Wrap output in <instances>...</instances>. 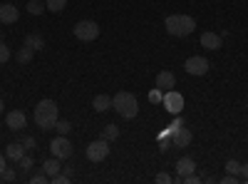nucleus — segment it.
<instances>
[{
    "mask_svg": "<svg viewBox=\"0 0 248 184\" xmlns=\"http://www.w3.org/2000/svg\"><path fill=\"white\" fill-rule=\"evenodd\" d=\"M50 152H52V157H57L62 162H65L67 157H72V142L67 139V134H57L50 142Z\"/></svg>",
    "mask_w": 248,
    "mask_h": 184,
    "instance_id": "nucleus-5",
    "label": "nucleus"
},
{
    "mask_svg": "<svg viewBox=\"0 0 248 184\" xmlns=\"http://www.w3.org/2000/svg\"><path fill=\"white\" fill-rule=\"evenodd\" d=\"M23 45H28L30 50H35V52H37V50H45V40L40 37L37 33H28V35H25V43H23Z\"/></svg>",
    "mask_w": 248,
    "mask_h": 184,
    "instance_id": "nucleus-18",
    "label": "nucleus"
},
{
    "mask_svg": "<svg viewBox=\"0 0 248 184\" xmlns=\"http://www.w3.org/2000/svg\"><path fill=\"white\" fill-rule=\"evenodd\" d=\"M17 17H20L17 5H13V3H3V5H0V23H3V25L17 23Z\"/></svg>",
    "mask_w": 248,
    "mask_h": 184,
    "instance_id": "nucleus-12",
    "label": "nucleus"
},
{
    "mask_svg": "<svg viewBox=\"0 0 248 184\" xmlns=\"http://www.w3.org/2000/svg\"><path fill=\"white\" fill-rule=\"evenodd\" d=\"M17 169H20V177H28V172L32 169V157H28V154H25L23 159L17 162Z\"/></svg>",
    "mask_w": 248,
    "mask_h": 184,
    "instance_id": "nucleus-23",
    "label": "nucleus"
},
{
    "mask_svg": "<svg viewBox=\"0 0 248 184\" xmlns=\"http://www.w3.org/2000/svg\"><path fill=\"white\" fill-rule=\"evenodd\" d=\"M13 57V52H10V48L5 45V43H0V65H5L8 60Z\"/></svg>",
    "mask_w": 248,
    "mask_h": 184,
    "instance_id": "nucleus-26",
    "label": "nucleus"
},
{
    "mask_svg": "<svg viewBox=\"0 0 248 184\" xmlns=\"http://www.w3.org/2000/svg\"><path fill=\"white\" fill-rule=\"evenodd\" d=\"M55 130H57V134H67V132L72 130V125H70L67 119H57V122H55Z\"/></svg>",
    "mask_w": 248,
    "mask_h": 184,
    "instance_id": "nucleus-25",
    "label": "nucleus"
},
{
    "mask_svg": "<svg viewBox=\"0 0 248 184\" xmlns=\"http://www.w3.org/2000/svg\"><path fill=\"white\" fill-rule=\"evenodd\" d=\"M241 167H243V165H241L238 159H229V162H226V167H223V169L229 172V174H236V177H241Z\"/></svg>",
    "mask_w": 248,
    "mask_h": 184,
    "instance_id": "nucleus-24",
    "label": "nucleus"
},
{
    "mask_svg": "<svg viewBox=\"0 0 248 184\" xmlns=\"http://www.w3.org/2000/svg\"><path fill=\"white\" fill-rule=\"evenodd\" d=\"M161 92H169V90H174V85H176V75L174 72H169V70H161L159 75H156V83H154Z\"/></svg>",
    "mask_w": 248,
    "mask_h": 184,
    "instance_id": "nucleus-13",
    "label": "nucleus"
},
{
    "mask_svg": "<svg viewBox=\"0 0 248 184\" xmlns=\"http://www.w3.org/2000/svg\"><path fill=\"white\" fill-rule=\"evenodd\" d=\"M149 100H152V102H161V100H164V92H161L159 87H154V90L149 92Z\"/></svg>",
    "mask_w": 248,
    "mask_h": 184,
    "instance_id": "nucleus-30",
    "label": "nucleus"
},
{
    "mask_svg": "<svg viewBox=\"0 0 248 184\" xmlns=\"http://www.w3.org/2000/svg\"><path fill=\"white\" fill-rule=\"evenodd\" d=\"M32 119L40 130H55V122L60 119V107L55 100H40L35 105Z\"/></svg>",
    "mask_w": 248,
    "mask_h": 184,
    "instance_id": "nucleus-1",
    "label": "nucleus"
},
{
    "mask_svg": "<svg viewBox=\"0 0 248 184\" xmlns=\"http://www.w3.org/2000/svg\"><path fill=\"white\" fill-rule=\"evenodd\" d=\"M119 137V127L114 125V122H109V125H105V130H102V139H107V142H114Z\"/></svg>",
    "mask_w": 248,
    "mask_h": 184,
    "instance_id": "nucleus-20",
    "label": "nucleus"
},
{
    "mask_svg": "<svg viewBox=\"0 0 248 184\" xmlns=\"http://www.w3.org/2000/svg\"><path fill=\"white\" fill-rule=\"evenodd\" d=\"M169 137H171V145H174V147H189V145H191V139H194L191 130H189V127H184V125L176 127V130H171Z\"/></svg>",
    "mask_w": 248,
    "mask_h": 184,
    "instance_id": "nucleus-10",
    "label": "nucleus"
},
{
    "mask_svg": "<svg viewBox=\"0 0 248 184\" xmlns=\"http://www.w3.org/2000/svg\"><path fill=\"white\" fill-rule=\"evenodd\" d=\"M196 172V162L191 159V157H181L179 162H176V179L174 182H184V177H189V174H194Z\"/></svg>",
    "mask_w": 248,
    "mask_h": 184,
    "instance_id": "nucleus-11",
    "label": "nucleus"
},
{
    "mask_svg": "<svg viewBox=\"0 0 248 184\" xmlns=\"http://www.w3.org/2000/svg\"><path fill=\"white\" fill-rule=\"evenodd\" d=\"M50 182H55V184H67V182H70V174H67V172H60V174H55Z\"/></svg>",
    "mask_w": 248,
    "mask_h": 184,
    "instance_id": "nucleus-28",
    "label": "nucleus"
},
{
    "mask_svg": "<svg viewBox=\"0 0 248 184\" xmlns=\"http://www.w3.org/2000/svg\"><path fill=\"white\" fill-rule=\"evenodd\" d=\"M23 147H25V150H32V147H35V137H25V139H23Z\"/></svg>",
    "mask_w": 248,
    "mask_h": 184,
    "instance_id": "nucleus-32",
    "label": "nucleus"
},
{
    "mask_svg": "<svg viewBox=\"0 0 248 184\" xmlns=\"http://www.w3.org/2000/svg\"><path fill=\"white\" fill-rule=\"evenodd\" d=\"M25 10H28L30 15H43L47 8H45V3H43V0H30V3L25 5Z\"/></svg>",
    "mask_w": 248,
    "mask_h": 184,
    "instance_id": "nucleus-21",
    "label": "nucleus"
},
{
    "mask_svg": "<svg viewBox=\"0 0 248 184\" xmlns=\"http://www.w3.org/2000/svg\"><path fill=\"white\" fill-rule=\"evenodd\" d=\"M209 60H206L203 55H191V57H186V63H184V70L189 72V75H206L209 72Z\"/></svg>",
    "mask_w": 248,
    "mask_h": 184,
    "instance_id": "nucleus-7",
    "label": "nucleus"
},
{
    "mask_svg": "<svg viewBox=\"0 0 248 184\" xmlns=\"http://www.w3.org/2000/svg\"><path fill=\"white\" fill-rule=\"evenodd\" d=\"M161 105L167 107V112H169V115H181V110H184V95H181V92H176V90L164 92Z\"/></svg>",
    "mask_w": 248,
    "mask_h": 184,
    "instance_id": "nucleus-8",
    "label": "nucleus"
},
{
    "mask_svg": "<svg viewBox=\"0 0 248 184\" xmlns=\"http://www.w3.org/2000/svg\"><path fill=\"white\" fill-rule=\"evenodd\" d=\"M3 107H5V105H3V100H0V115H3Z\"/></svg>",
    "mask_w": 248,
    "mask_h": 184,
    "instance_id": "nucleus-36",
    "label": "nucleus"
},
{
    "mask_svg": "<svg viewBox=\"0 0 248 184\" xmlns=\"http://www.w3.org/2000/svg\"><path fill=\"white\" fill-rule=\"evenodd\" d=\"M221 43H223V37L218 33H203L201 35V48H206V50H218Z\"/></svg>",
    "mask_w": 248,
    "mask_h": 184,
    "instance_id": "nucleus-15",
    "label": "nucleus"
},
{
    "mask_svg": "<svg viewBox=\"0 0 248 184\" xmlns=\"http://www.w3.org/2000/svg\"><path fill=\"white\" fill-rule=\"evenodd\" d=\"M156 182H159V184H167V182H171V177H169L167 172H161V174H156Z\"/></svg>",
    "mask_w": 248,
    "mask_h": 184,
    "instance_id": "nucleus-33",
    "label": "nucleus"
},
{
    "mask_svg": "<svg viewBox=\"0 0 248 184\" xmlns=\"http://www.w3.org/2000/svg\"><path fill=\"white\" fill-rule=\"evenodd\" d=\"M50 182V177L43 172V174H35V177H30V184H47Z\"/></svg>",
    "mask_w": 248,
    "mask_h": 184,
    "instance_id": "nucleus-29",
    "label": "nucleus"
},
{
    "mask_svg": "<svg viewBox=\"0 0 248 184\" xmlns=\"http://www.w3.org/2000/svg\"><path fill=\"white\" fill-rule=\"evenodd\" d=\"M5 157L17 165V162L25 157V147H23V142H10V145L5 147Z\"/></svg>",
    "mask_w": 248,
    "mask_h": 184,
    "instance_id": "nucleus-14",
    "label": "nucleus"
},
{
    "mask_svg": "<svg viewBox=\"0 0 248 184\" xmlns=\"http://www.w3.org/2000/svg\"><path fill=\"white\" fill-rule=\"evenodd\" d=\"M164 28L174 37H189L196 30V20L191 15H169L164 20Z\"/></svg>",
    "mask_w": 248,
    "mask_h": 184,
    "instance_id": "nucleus-3",
    "label": "nucleus"
},
{
    "mask_svg": "<svg viewBox=\"0 0 248 184\" xmlns=\"http://www.w3.org/2000/svg\"><path fill=\"white\" fill-rule=\"evenodd\" d=\"M32 57H35V50H30L28 45H23V48L17 50V55H15V60H17L20 65H30V63H32Z\"/></svg>",
    "mask_w": 248,
    "mask_h": 184,
    "instance_id": "nucleus-19",
    "label": "nucleus"
},
{
    "mask_svg": "<svg viewBox=\"0 0 248 184\" xmlns=\"http://www.w3.org/2000/svg\"><path fill=\"white\" fill-rule=\"evenodd\" d=\"M0 177H3V182H15V179H17V172L10 169V167H5V172L0 174Z\"/></svg>",
    "mask_w": 248,
    "mask_h": 184,
    "instance_id": "nucleus-27",
    "label": "nucleus"
},
{
    "mask_svg": "<svg viewBox=\"0 0 248 184\" xmlns=\"http://www.w3.org/2000/svg\"><path fill=\"white\" fill-rule=\"evenodd\" d=\"M5 125H8L13 132H20V130L28 127V117H25L23 110H10V112L5 115Z\"/></svg>",
    "mask_w": 248,
    "mask_h": 184,
    "instance_id": "nucleus-9",
    "label": "nucleus"
},
{
    "mask_svg": "<svg viewBox=\"0 0 248 184\" xmlns=\"http://www.w3.org/2000/svg\"><path fill=\"white\" fill-rule=\"evenodd\" d=\"M241 179H243V182H248V162L241 167Z\"/></svg>",
    "mask_w": 248,
    "mask_h": 184,
    "instance_id": "nucleus-34",
    "label": "nucleus"
},
{
    "mask_svg": "<svg viewBox=\"0 0 248 184\" xmlns=\"http://www.w3.org/2000/svg\"><path fill=\"white\" fill-rule=\"evenodd\" d=\"M87 159L90 162H105L109 157V142L107 139H94L87 145Z\"/></svg>",
    "mask_w": 248,
    "mask_h": 184,
    "instance_id": "nucleus-6",
    "label": "nucleus"
},
{
    "mask_svg": "<svg viewBox=\"0 0 248 184\" xmlns=\"http://www.w3.org/2000/svg\"><path fill=\"white\" fill-rule=\"evenodd\" d=\"M112 110L119 117H124V119H134L139 115V102H137V97L132 92H124L122 90V92H117L112 97Z\"/></svg>",
    "mask_w": 248,
    "mask_h": 184,
    "instance_id": "nucleus-2",
    "label": "nucleus"
},
{
    "mask_svg": "<svg viewBox=\"0 0 248 184\" xmlns=\"http://www.w3.org/2000/svg\"><path fill=\"white\" fill-rule=\"evenodd\" d=\"M92 107H94V112H107V110H112V97H109V95H94Z\"/></svg>",
    "mask_w": 248,
    "mask_h": 184,
    "instance_id": "nucleus-17",
    "label": "nucleus"
},
{
    "mask_svg": "<svg viewBox=\"0 0 248 184\" xmlns=\"http://www.w3.org/2000/svg\"><path fill=\"white\" fill-rule=\"evenodd\" d=\"M60 169H62V159H57V157H50V159H45L43 162V172L52 179L55 174H60Z\"/></svg>",
    "mask_w": 248,
    "mask_h": 184,
    "instance_id": "nucleus-16",
    "label": "nucleus"
},
{
    "mask_svg": "<svg viewBox=\"0 0 248 184\" xmlns=\"http://www.w3.org/2000/svg\"><path fill=\"white\" fill-rule=\"evenodd\" d=\"M45 8L50 13H62V10L67 8V0H45Z\"/></svg>",
    "mask_w": 248,
    "mask_h": 184,
    "instance_id": "nucleus-22",
    "label": "nucleus"
},
{
    "mask_svg": "<svg viewBox=\"0 0 248 184\" xmlns=\"http://www.w3.org/2000/svg\"><path fill=\"white\" fill-rule=\"evenodd\" d=\"M72 33H75L77 40H82V43H92V40L99 37V25L94 20H79V23H75Z\"/></svg>",
    "mask_w": 248,
    "mask_h": 184,
    "instance_id": "nucleus-4",
    "label": "nucleus"
},
{
    "mask_svg": "<svg viewBox=\"0 0 248 184\" xmlns=\"http://www.w3.org/2000/svg\"><path fill=\"white\" fill-rule=\"evenodd\" d=\"M5 162H8V157H5V154H0V174H3V172H5V167H8Z\"/></svg>",
    "mask_w": 248,
    "mask_h": 184,
    "instance_id": "nucleus-35",
    "label": "nucleus"
},
{
    "mask_svg": "<svg viewBox=\"0 0 248 184\" xmlns=\"http://www.w3.org/2000/svg\"><path fill=\"white\" fill-rule=\"evenodd\" d=\"M199 182H203L199 174H189V177H184V182H181V184H199Z\"/></svg>",
    "mask_w": 248,
    "mask_h": 184,
    "instance_id": "nucleus-31",
    "label": "nucleus"
}]
</instances>
